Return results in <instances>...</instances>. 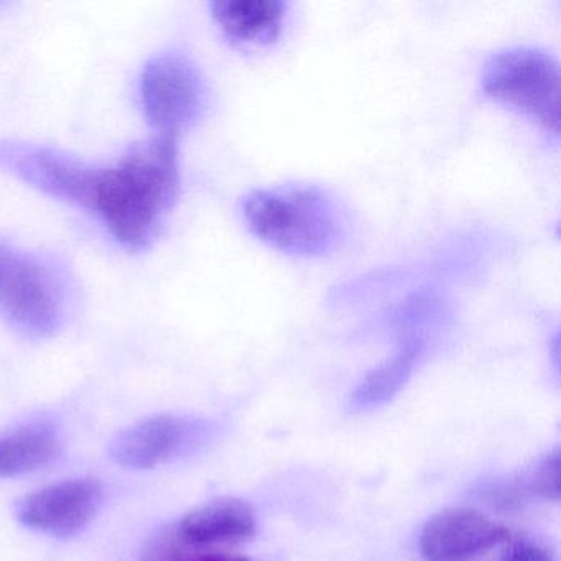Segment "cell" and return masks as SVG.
<instances>
[{
	"instance_id": "cell-1",
	"label": "cell",
	"mask_w": 561,
	"mask_h": 561,
	"mask_svg": "<svg viewBox=\"0 0 561 561\" xmlns=\"http://www.w3.org/2000/svg\"><path fill=\"white\" fill-rule=\"evenodd\" d=\"M0 170L87 209L127 251L149 248L180 195L179 137L159 134L111 167H93L60 150L0 139Z\"/></svg>"
},
{
	"instance_id": "cell-2",
	"label": "cell",
	"mask_w": 561,
	"mask_h": 561,
	"mask_svg": "<svg viewBox=\"0 0 561 561\" xmlns=\"http://www.w3.org/2000/svg\"><path fill=\"white\" fill-rule=\"evenodd\" d=\"M252 234L297 257H323L347 238L346 211L327 190L284 185L255 190L242 205Z\"/></svg>"
},
{
	"instance_id": "cell-3",
	"label": "cell",
	"mask_w": 561,
	"mask_h": 561,
	"mask_svg": "<svg viewBox=\"0 0 561 561\" xmlns=\"http://www.w3.org/2000/svg\"><path fill=\"white\" fill-rule=\"evenodd\" d=\"M481 87L495 103L517 111L541 129L560 133V68L548 51L512 47L485 61Z\"/></svg>"
},
{
	"instance_id": "cell-4",
	"label": "cell",
	"mask_w": 561,
	"mask_h": 561,
	"mask_svg": "<svg viewBox=\"0 0 561 561\" xmlns=\"http://www.w3.org/2000/svg\"><path fill=\"white\" fill-rule=\"evenodd\" d=\"M0 311L27 336H51L64 318V298L41 262L0 245Z\"/></svg>"
},
{
	"instance_id": "cell-5",
	"label": "cell",
	"mask_w": 561,
	"mask_h": 561,
	"mask_svg": "<svg viewBox=\"0 0 561 561\" xmlns=\"http://www.w3.org/2000/svg\"><path fill=\"white\" fill-rule=\"evenodd\" d=\"M140 101L147 119L159 134L179 137L205 111V80L188 58L162 55L149 61L144 70Z\"/></svg>"
},
{
	"instance_id": "cell-6",
	"label": "cell",
	"mask_w": 561,
	"mask_h": 561,
	"mask_svg": "<svg viewBox=\"0 0 561 561\" xmlns=\"http://www.w3.org/2000/svg\"><path fill=\"white\" fill-rule=\"evenodd\" d=\"M104 489L94 478H75L38 489L18 504V518L32 530L68 538L100 512Z\"/></svg>"
},
{
	"instance_id": "cell-7",
	"label": "cell",
	"mask_w": 561,
	"mask_h": 561,
	"mask_svg": "<svg viewBox=\"0 0 561 561\" xmlns=\"http://www.w3.org/2000/svg\"><path fill=\"white\" fill-rule=\"evenodd\" d=\"M511 540V531L476 508H446L433 515L420 535L428 561H468Z\"/></svg>"
},
{
	"instance_id": "cell-8",
	"label": "cell",
	"mask_w": 561,
	"mask_h": 561,
	"mask_svg": "<svg viewBox=\"0 0 561 561\" xmlns=\"http://www.w3.org/2000/svg\"><path fill=\"white\" fill-rule=\"evenodd\" d=\"M255 530V514L248 502L218 497L190 511L176 527V538L188 547H218L244 543L254 537Z\"/></svg>"
},
{
	"instance_id": "cell-9",
	"label": "cell",
	"mask_w": 561,
	"mask_h": 561,
	"mask_svg": "<svg viewBox=\"0 0 561 561\" xmlns=\"http://www.w3.org/2000/svg\"><path fill=\"white\" fill-rule=\"evenodd\" d=\"M188 425L173 415H157L121 432L111 442L114 461L129 469H152L170 461L185 445Z\"/></svg>"
},
{
	"instance_id": "cell-10",
	"label": "cell",
	"mask_w": 561,
	"mask_h": 561,
	"mask_svg": "<svg viewBox=\"0 0 561 561\" xmlns=\"http://www.w3.org/2000/svg\"><path fill=\"white\" fill-rule=\"evenodd\" d=\"M287 8L284 0H216L211 14L231 41L271 45L280 35Z\"/></svg>"
},
{
	"instance_id": "cell-11",
	"label": "cell",
	"mask_w": 561,
	"mask_h": 561,
	"mask_svg": "<svg viewBox=\"0 0 561 561\" xmlns=\"http://www.w3.org/2000/svg\"><path fill=\"white\" fill-rule=\"evenodd\" d=\"M60 455V438L48 423H31L0 438V478H18L50 465Z\"/></svg>"
},
{
	"instance_id": "cell-12",
	"label": "cell",
	"mask_w": 561,
	"mask_h": 561,
	"mask_svg": "<svg viewBox=\"0 0 561 561\" xmlns=\"http://www.w3.org/2000/svg\"><path fill=\"white\" fill-rule=\"evenodd\" d=\"M520 489L524 497L534 495L557 502L560 499V449L548 453Z\"/></svg>"
},
{
	"instance_id": "cell-13",
	"label": "cell",
	"mask_w": 561,
	"mask_h": 561,
	"mask_svg": "<svg viewBox=\"0 0 561 561\" xmlns=\"http://www.w3.org/2000/svg\"><path fill=\"white\" fill-rule=\"evenodd\" d=\"M499 561H557V558L547 545L534 538H517L508 543Z\"/></svg>"
},
{
	"instance_id": "cell-14",
	"label": "cell",
	"mask_w": 561,
	"mask_h": 561,
	"mask_svg": "<svg viewBox=\"0 0 561 561\" xmlns=\"http://www.w3.org/2000/svg\"><path fill=\"white\" fill-rule=\"evenodd\" d=\"M146 561H252L248 557H241V554H229V553H203L196 554V557L185 558V560H179L175 554H172V548L167 545V541L160 540L152 548L149 553V558Z\"/></svg>"
}]
</instances>
